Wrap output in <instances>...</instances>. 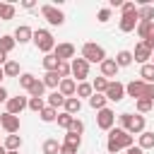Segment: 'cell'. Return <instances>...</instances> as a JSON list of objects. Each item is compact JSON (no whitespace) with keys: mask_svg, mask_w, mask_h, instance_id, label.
I'll return each mask as SVG.
<instances>
[{"mask_svg":"<svg viewBox=\"0 0 154 154\" xmlns=\"http://www.w3.org/2000/svg\"><path fill=\"white\" fill-rule=\"evenodd\" d=\"M149 26H152V22H137V26H135V29H137V36H140L142 41L147 38V34H149Z\"/></svg>","mask_w":154,"mask_h":154,"instance_id":"cell-41","label":"cell"},{"mask_svg":"<svg viewBox=\"0 0 154 154\" xmlns=\"http://www.w3.org/2000/svg\"><path fill=\"white\" fill-rule=\"evenodd\" d=\"M60 154H77V149L70 144H60Z\"/></svg>","mask_w":154,"mask_h":154,"instance_id":"cell-49","label":"cell"},{"mask_svg":"<svg viewBox=\"0 0 154 154\" xmlns=\"http://www.w3.org/2000/svg\"><path fill=\"white\" fill-rule=\"evenodd\" d=\"M125 152H128V154H144L140 147H130V149H125Z\"/></svg>","mask_w":154,"mask_h":154,"instance_id":"cell-52","label":"cell"},{"mask_svg":"<svg viewBox=\"0 0 154 154\" xmlns=\"http://www.w3.org/2000/svg\"><path fill=\"white\" fill-rule=\"evenodd\" d=\"M5 103H7V113H12V116H19V113L26 108L29 99H26V96H10Z\"/></svg>","mask_w":154,"mask_h":154,"instance_id":"cell-10","label":"cell"},{"mask_svg":"<svg viewBox=\"0 0 154 154\" xmlns=\"http://www.w3.org/2000/svg\"><path fill=\"white\" fill-rule=\"evenodd\" d=\"M113 60H116L118 67H128V65H132V51H120Z\"/></svg>","mask_w":154,"mask_h":154,"instance_id":"cell-24","label":"cell"},{"mask_svg":"<svg viewBox=\"0 0 154 154\" xmlns=\"http://www.w3.org/2000/svg\"><path fill=\"white\" fill-rule=\"evenodd\" d=\"M142 99H149V101H154V84H147V87H144V94H142Z\"/></svg>","mask_w":154,"mask_h":154,"instance_id":"cell-48","label":"cell"},{"mask_svg":"<svg viewBox=\"0 0 154 154\" xmlns=\"http://www.w3.org/2000/svg\"><path fill=\"white\" fill-rule=\"evenodd\" d=\"M96 19H99L101 24H106V22L111 19V10H108V7H103V10H99V14H96Z\"/></svg>","mask_w":154,"mask_h":154,"instance_id":"cell-46","label":"cell"},{"mask_svg":"<svg viewBox=\"0 0 154 154\" xmlns=\"http://www.w3.org/2000/svg\"><path fill=\"white\" fill-rule=\"evenodd\" d=\"M14 46H17V41H14L12 36H7V34H5V36H0V51H2V53H10Z\"/></svg>","mask_w":154,"mask_h":154,"instance_id":"cell-33","label":"cell"},{"mask_svg":"<svg viewBox=\"0 0 154 154\" xmlns=\"http://www.w3.org/2000/svg\"><path fill=\"white\" fill-rule=\"evenodd\" d=\"M2 5H5V2H0V10H2Z\"/></svg>","mask_w":154,"mask_h":154,"instance_id":"cell-58","label":"cell"},{"mask_svg":"<svg viewBox=\"0 0 154 154\" xmlns=\"http://www.w3.org/2000/svg\"><path fill=\"white\" fill-rule=\"evenodd\" d=\"M7 154H19V152H7Z\"/></svg>","mask_w":154,"mask_h":154,"instance_id":"cell-56","label":"cell"},{"mask_svg":"<svg viewBox=\"0 0 154 154\" xmlns=\"http://www.w3.org/2000/svg\"><path fill=\"white\" fill-rule=\"evenodd\" d=\"M43 154H60V142L58 140H53V137H48L46 142H43Z\"/></svg>","mask_w":154,"mask_h":154,"instance_id":"cell-28","label":"cell"},{"mask_svg":"<svg viewBox=\"0 0 154 154\" xmlns=\"http://www.w3.org/2000/svg\"><path fill=\"white\" fill-rule=\"evenodd\" d=\"M106 103H108V99H106L103 94H91V96H89V106H91L94 111H101V108H106Z\"/></svg>","mask_w":154,"mask_h":154,"instance_id":"cell-25","label":"cell"},{"mask_svg":"<svg viewBox=\"0 0 154 154\" xmlns=\"http://www.w3.org/2000/svg\"><path fill=\"white\" fill-rule=\"evenodd\" d=\"M43 91H46V84H43V82L36 77V82H34V84H31V89H29V94H31V96H38V99H43Z\"/></svg>","mask_w":154,"mask_h":154,"instance_id":"cell-34","label":"cell"},{"mask_svg":"<svg viewBox=\"0 0 154 154\" xmlns=\"http://www.w3.org/2000/svg\"><path fill=\"white\" fill-rule=\"evenodd\" d=\"M7 99H10V96H7V89H5V87H0V103H2V101H7Z\"/></svg>","mask_w":154,"mask_h":154,"instance_id":"cell-51","label":"cell"},{"mask_svg":"<svg viewBox=\"0 0 154 154\" xmlns=\"http://www.w3.org/2000/svg\"><path fill=\"white\" fill-rule=\"evenodd\" d=\"M31 36H34V29H31L29 24H19V26L14 29V34H12V38H14L17 43H29Z\"/></svg>","mask_w":154,"mask_h":154,"instance_id":"cell-13","label":"cell"},{"mask_svg":"<svg viewBox=\"0 0 154 154\" xmlns=\"http://www.w3.org/2000/svg\"><path fill=\"white\" fill-rule=\"evenodd\" d=\"M142 43H144V46H147V48L154 53V22H152V26H149V34H147V38H144Z\"/></svg>","mask_w":154,"mask_h":154,"instance_id":"cell-44","label":"cell"},{"mask_svg":"<svg viewBox=\"0 0 154 154\" xmlns=\"http://www.w3.org/2000/svg\"><path fill=\"white\" fill-rule=\"evenodd\" d=\"M137 22H140L137 12H132V14H120V22H118V26H120V31H123V34H128V31H135Z\"/></svg>","mask_w":154,"mask_h":154,"instance_id":"cell-12","label":"cell"},{"mask_svg":"<svg viewBox=\"0 0 154 154\" xmlns=\"http://www.w3.org/2000/svg\"><path fill=\"white\" fill-rule=\"evenodd\" d=\"M55 120H58V125H60L63 130H67V128H70V123L75 120V116H70V113H65V111H63V113H60Z\"/></svg>","mask_w":154,"mask_h":154,"instance_id":"cell-40","label":"cell"},{"mask_svg":"<svg viewBox=\"0 0 154 154\" xmlns=\"http://www.w3.org/2000/svg\"><path fill=\"white\" fill-rule=\"evenodd\" d=\"M99 67H101V77H106V79H108V77H116V75H118V70H120V67L116 65V60H113V58H106Z\"/></svg>","mask_w":154,"mask_h":154,"instance_id":"cell-16","label":"cell"},{"mask_svg":"<svg viewBox=\"0 0 154 154\" xmlns=\"http://www.w3.org/2000/svg\"><path fill=\"white\" fill-rule=\"evenodd\" d=\"M135 106H137V111H140V116H142V113H149V111H152L154 101H149V99H137Z\"/></svg>","mask_w":154,"mask_h":154,"instance_id":"cell-38","label":"cell"},{"mask_svg":"<svg viewBox=\"0 0 154 154\" xmlns=\"http://www.w3.org/2000/svg\"><path fill=\"white\" fill-rule=\"evenodd\" d=\"M5 63H7V53H2V51H0V67H2Z\"/></svg>","mask_w":154,"mask_h":154,"instance_id":"cell-53","label":"cell"},{"mask_svg":"<svg viewBox=\"0 0 154 154\" xmlns=\"http://www.w3.org/2000/svg\"><path fill=\"white\" fill-rule=\"evenodd\" d=\"M2 77H5V72H2V67H0V79H2Z\"/></svg>","mask_w":154,"mask_h":154,"instance_id":"cell-55","label":"cell"},{"mask_svg":"<svg viewBox=\"0 0 154 154\" xmlns=\"http://www.w3.org/2000/svg\"><path fill=\"white\" fill-rule=\"evenodd\" d=\"M152 65H154V53H152Z\"/></svg>","mask_w":154,"mask_h":154,"instance_id":"cell-57","label":"cell"},{"mask_svg":"<svg viewBox=\"0 0 154 154\" xmlns=\"http://www.w3.org/2000/svg\"><path fill=\"white\" fill-rule=\"evenodd\" d=\"M144 125H147V120H144V116H132V123H130V128H128V132L130 135H140V132H144Z\"/></svg>","mask_w":154,"mask_h":154,"instance_id":"cell-18","label":"cell"},{"mask_svg":"<svg viewBox=\"0 0 154 154\" xmlns=\"http://www.w3.org/2000/svg\"><path fill=\"white\" fill-rule=\"evenodd\" d=\"M137 17H140V22H154V7L149 2L140 5L137 7Z\"/></svg>","mask_w":154,"mask_h":154,"instance_id":"cell-19","label":"cell"},{"mask_svg":"<svg viewBox=\"0 0 154 154\" xmlns=\"http://www.w3.org/2000/svg\"><path fill=\"white\" fill-rule=\"evenodd\" d=\"M31 41L36 43V48L41 51V53H53V48H55V38H53V34L48 31V29H36L34 31V36H31Z\"/></svg>","mask_w":154,"mask_h":154,"instance_id":"cell-2","label":"cell"},{"mask_svg":"<svg viewBox=\"0 0 154 154\" xmlns=\"http://www.w3.org/2000/svg\"><path fill=\"white\" fill-rule=\"evenodd\" d=\"M14 12H17V10H14V5L5 2V5H2V10H0V19H2V22H7V19H14Z\"/></svg>","mask_w":154,"mask_h":154,"instance_id":"cell-37","label":"cell"},{"mask_svg":"<svg viewBox=\"0 0 154 154\" xmlns=\"http://www.w3.org/2000/svg\"><path fill=\"white\" fill-rule=\"evenodd\" d=\"M22 7H24V10H34L36 2H34V0H22Z\"/></svg>","mask_w":154,"mask_h":154,"instance_id":"cell-50","label":"cell"},{"mask_svg":"<svg viewBox=\"0 0 154 154\" xmlns=\"http://www.w3.org/2000/svg\"><path fill=\"white\" fill-rule=\"evenodd\" d=\"M58 75H60V79L72 77V72H70V63H60V65H58Z\"/></svg>","mask_w":154,"mask_h":154,"instance_id":"cell-45","label":"cell"},{"mask_svg":"<svg viewBox=\"0 0 154 154\" xmlns=\"http://www.w3.org/2000/svg\"><path fill=\"white\" fill-rule=\"evenodd\" d=\"M41 82H43L48 89H58V84H60V75H58V72H46Z\"/></svg>","mask_w":154,"mask_h":154,"instance_id":"cell-27","label":"cell"},{"mask_svg":"<svg viewBox=\"0 0 154 154\" xmlns=\"http://www.w3.org/2000/svg\"><path fill=\"white\" fill-rule=\"evenodd\" d=\"M2 72H5V77H19V63L17 60H7L2 65Z\"/></svg>","mask_w":154,"mask_h":154,"instance_id":"cell-26","label":"cell"},{"mask_svg":"<svg viewBox=\"0 0 154 154\" xmlns=\"http://www.w3.org/2000/svg\"><path fill=\"white\" fill-rule=\"evenodd\" d=\"M144 87H147V84H144L142 79H132V82H128V84H125V96H132V99L137 101V99H142Z\"/></svg>","mask_w":154,"mask_h":154,"instance_id":"cell-11","label":"cell"},{"mask_svg":"<svg viewBox=\"0 0 154 154\" xmlns=\"http://www.w3.org/2000/svg\"><path fill=\"white\" fill-rule=\"evenodd\" d=\"M96 125L101 128V130H111L113 125H116V113L111 111V108H101L99 113H96Z\"/></svg>","mask_w":154,"mask_h":154,"instance_id":"cell-6","label":"cell"},{"mask_svg":"<svg viewBox=\"0 0 154 154\" xmlns=\"http://www.w3.org/2000/svg\"><path fill=\"white\" fill-rule=\"evenodd\" d=\"M118 120H120V128L128 132V128H130V123H132V113H120Z\"/></svg>","mask_w":154,"mask_h":154,"instance_id":"cell-43","label":"cell"},{"mask_svg":"<svg viewBox=\"0 0 154 154\" xmlns=\"http://www.w3.org/2000/svg\"><path fill=\"white\" fill-rule=\"evenodd\" d=\"M120 12L123 14H132V12H137V7H135V2H123L120 5Z\"/></svg>","mask_w":154,"mask_h":154,"instance_id":"cell-47","label":"cell"},{"mask_svg":"<svg viewBox=\"0 0 154 154\" xmlns=\"http://www.w3.org/2000/svg\"><path fill=\"white\" fill-rule=\"evenodd\" d=\"M70 72H72V77H77V82H87V77H89V63L84 58H72Z\"/></svg>","mask_w":154,"mask_h":154,"instance_id":"cell-5","label":"cell"},{"mask_svg":"<svg viewBox=\"0 0 154 154\" xmlns=\"http://www.w3.org/2000/svg\"><path fill=\"white\" fill-rule=\"evenodd\" d=\"M82 58L87 60V63H103L106 60V51H103V46H99V43H84L82 46Z\"/></svg>","mask_w":154,"mask_h":154,"instance_id":"cell-3","label":"cell"},{"mask_svg":"<svg viewBox=\"0 0 154 154\" xmlns=\"http://www.w3.org/2000/svg\"><path fill=\"white\" fill-rule=\"evenodd\" d=\"M41 14H43V19H46L51 26H60V24L65 22V14H63L55 5H43V7H41Z\"/></svg>","mask_w":154,"mask_h":154,"instance_id":"cell-4","label":"cell"},{"mask_svg":"<svg viewBox=\"0 0 154 154\" xmlns=\"http://www.w3.org/2000/svg\"><path fill=\"white\" fill-rule=\"evenodd\" d=\"M53 55H55L60 63H67L70 58H75V46H72V43H55Z\"/></svg>","mask_w":154,"mask_h":154,"instance_id":"cell-9","label":"cell"},{"mask_svg":"<svg viewBox=\"0 0 154 154\" xmlns=\"http://www.w3.org/2000/svg\"><path fill=\"white\" fill-rule=\"evenodd\" d=\"M0 125H2V130L7 132V135H17L19 132V116H12V113H2L0 116Z\"/></svg>","mask_w":154,"mask_h":154,"instance_id":"cell-7","label":"cell"},{"mask_svg":"<svg viewBox=\"0 0 154 154\" xmlns=\"http://www.w3.org/2000/svg\"><path fill=\"white\" fill-rule=\"evenodd\" d=\"M137 147L144 152V149H154V132H149V130H144V132H140V137H137Z\"/></svg>","mask_w":154,"mask_h":154,"instance_id":"cell-17","label":"cell"},{"mask_svg":"<svg viewBox=\"0 0 154 154\" xmlns=\"http://www.w3.org/2000/svg\"><path fill=\"white\" fill-rule=\"evenodd\" d=\"M63 103H65V96H63V94H60V91H58V89H55V91H53V94H51V96H48V106H51V108H55V111H58V108H60V106H63Z\"/></svg>","mask_w":154,"mask_h":154,"instance_id":"cell-30","label":"cell"},{"mask_svg":"<svg viewBox=\"0 0 154 154\" xmlns=\"http://www.w3.org/2000/svg\"><path fill=\"white\" fill-rule=\"evenodd\" d=\"M63 108H65V113H70V116H75V113H79V108H82V101H79L77 96H70V99H65V103H63Z\"/></svg>","mask_w":154,"mask_h":154,"instance_id":"cell-20","label":"cell"},{"mask_svg":"<svg viewBox=\"0 0 154 154\" xmlns=\"http://www.w3.org/2000/svg\"><path fill=\"white\" fill-rule=\"evenodd\" d=\"M140 77H142L144 84H154V65H152V63L142 65V67H140Z\"/></svg>","mask_w":154,"mask_h":154,"instance_id":"cell-23","label":"cell"},{"mask_svg":"<svg viewBox=\"0 0 154 154\" xmlns=\"http://www.w3.org/2000/svg\"><path fill=\"white\" fill-rule=\"evenodd\" d=\"M108 82H111V79H106V77H96V79L91 82V89H94V94H103V91L108 89Z\"/></svg>","mask_w":154,"mask_h":154,"instance_id":"cell-29","label":"cell"},{"mask_svg":"<svg viewBox=\"0 0 154 154\" xmlns=\"http://www.w3.org/2000/svg\"><path fill=\"white\" fill-rule=\"evenodd\" d=\"M38 116H41V120H43V123H53V120L58 118V111H55V108H51V106H46Z\"/></svg>","mask_w":154,"mask_h":154,"instance_id":"cell-36","label":"cell"},{"mask_svg":"<svg viewBox=\"0 0 154 154\" xmlns=\"http://www.w3.org/2000/svg\"><path fill=\"white\" fill-rule=\"evenodd\" d=\"M2 147H5L7 152H19V147H22V137H19V135H7Z\"/></svg>","mask_w":154,"mask_h":154,"instance_id":"cell-22","label":"cell"},{"mask_svg":"<svg viewBox=\"0 0 154 154\" xmlns=\"http://www.w3.org/2000/svg\"><path fill=\"white\" fill-rule=\"evenodd\" d=\"M34 82H36V77H34L31 72H22V75H19V87H22V89H26V91H29Z\"/></svg>","mask_w":154,"mask_h":154,"instance_id":"cell-31","label":"cell"},{"mask_svg":"<svg viewBox=\"0 0 154 154\" xmlns=\"http://www.w3.org/2000/svg\"><path fill=\"white\" fill-rule=\"evenodd\" d=\"M132 147V135L125 132L123 128H111L108 130V140H106V149L108 154H118L120 149H130Z\"/></svg>","mask_w":154,"mask_h":154,"instance_id":"cell-1","label":"cell"},{"mask_svg":"<svg viewBox=\"0 0 154 154\" xmlns=\"http://www.w3.org/2000/svg\"><path fill=\"white\" fill-rule=\"evenodd\" d=\"M63 144H70V147H75V149H79V144H82V135H75V132H67L65 135V142Z\"/></svg>","mask_w":154,"mask_h":154,"instance_id":"cell-39","label":"cell"},{"mask_svg":"<svg viewBox=\"0 0 154 154\" xmlns=\"http://www.w3.org/2000/svg\"><path fill=\"white\" fill-rule=\"evenodd\" d=\"M149 58H152V51H149L144 43H137V46H135V51H132V60H135V63H140V65H147V63H149Z\"/></svg>","mask_w":154,"mask_h":154,"instance_id":"cell-14","label":"cell"},{"mask_svg":"<svg viewBox=\"0 0 154 154\" xmlns=\"http://www.w3.org/2000/svg\"><path fill=\"white\" fill-rule=\"evenodd\" d=\"M0 154H7V149H5V147H2V144H0Z\"/></svg>","mask_w":154,"mask_h":154,"instance_id":"cell-54","label":"cell"},{"mask_svg":"<svg viewBox=\"0 0 154 154\" xmlns=\"http://www.w3.org/2000/svg\"><path fill=\"white\" fill-rule=\"evenodd\" d=\"M58 91H60L65 99H70V96H75V91H77V82H75L72 77H65V79H60Z\"/></svg>","mask_w":154,"mask_h":154,"instance_id":"cell-15","label":"cell"},{"mask_svg":"<svg viewBox=\"0 0 154 154\" xmlns=\"http://www.w3.org/2000/svg\"><path fill=\"white\" fill-rule=\"evenodd\" d=\"M41 63H43V70H46V72H58V65H60V60H58L53 53L43 55V60H41Z\"/></svg>","mask_w":154,"mask_h":154,"instance_id":"cell-21","label":"cell"},{"mask_svg":"<svg viewBox=\"0 0 154 154\" xmlns=\"http://www.w3.org/2000/svg\"><path fill=\"white\" fill-rule=\"evenodd\" d=\"M108 101H123L125 99V84L123 82H108V89L103 91Z\"/></svg>","mask_w":154,"mask_h":154,"instance_id":"cell-8","label":"cell"},{"mask_svg":"<svg viewBox=\"0 0 154 154\" xmlns=\"http://www.w3.org/2000/svg\"><path fill=\"white\" fill-rule=\"evenodd\" d=\"M26 108H31L34 113H41V111L46 108V101H43V99H38V96H31V99H29V103H26Z\"/></svg>","mask_w":154,"mask_h":154,"instance_id":"cell-32","label":"cell"},{"mask_svg":"<svg viewBox=\"0 0 154 154\" xmlns=\"http://www.w3.org/2000/svg\"><path fill=\"white\" fill-rule=\"evenodd\" d=\"M75 94H77V99H79V96H87V99H89V96L94 94V89H91V84H89V82H79Z\"/></svg>","mask_w":154,"mask_h":154,"instance_id":"cell-35","label":"cell"},{"mask_svg":"<svg viewBox=\"0 0 154 154\" xmlns=\"http://www.w3.org/2000/svg\"><path fill=\"white\" fill-rule=\"evenodd\" d=\"M67 132H75V135H82V132H84V123H82L79 118H75V120L70 123V128H67Z\"/></svg>","mask_w":154,"mask_h":154,"instance_id":"cell-42","label":"cell"}]
</instances>
